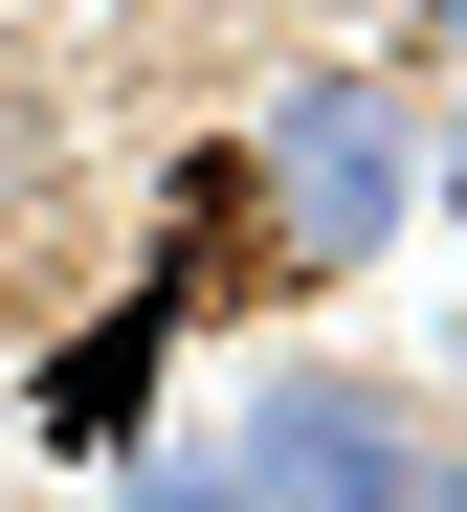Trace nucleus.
Listing matches in <instances>:
<instances>
[{"mask_svg":"<svg viewBox=\"0 0 467 512\" xmlns=\"http://www.w3.org/2000/svg\"><path fill=\"white\" fill-rule=\"evenodd\" d=\"M112 512H245V468H223V446H156V468H134Z\"/></svg>","mask_w":467,"mask_h":512,"instance_id":"4","label":"nucleus"},{"mask_svg":"<svg viewBox=\"0 0 467 512\" xmlns=\"http://www.w3.org/2000/svg\"><path fill=\"white\" fill-rule=\"evenodd\" d=\"M423 201H445V223H467V112H445V134H423Z\"/></svg>","mask_w":467,"mask_h":512,"instance_id":"5","label":"nucleus"},{"mask_svg":"<svg viewBox=\"0 0 467 512\" xmlns=\"http://www.w3.org/2000/svg\"><path fill=\"white\" fill-rule=\"evenodd\" d=\"M401 201H423V112L379 67H312V90L267 112V245H290V268H379Z\"/></svg>","mask_w":467,"mask_h":512,"instance_id":"2","label":"nucleus"},{"mask_svg":"<svg viewBox=\"0 0 467 512\" xmlns=\"http://www.w3.org/2000/svg\"><path fill=\"white\" fill-rule=\"evenodd\" d=\"M223 468H245V512H445V423H423L401 379H312V357H290V379L245 401Z\"/></svg>","mask_w":467,"mask_h":512,"instance_id":"1","label":"nucleus"},{"mask_svg":"<svg viewBox=\"0 0 467 512\" xmlns=\"http://www.w3.org/2000/svg\"><path fill=\"white\" fill-rule=\"evenodd\" d=\"M156 357H178V268H156V290H134V312H112V334H89V357L45 379V423H67V446H112V423L156 401Z\"/></svg>","mask_w":467,"mask_h":512,"instance_id":"3","label":"nucleus"},{"mask_svg":"<svg viewBox=\"0 0 467 512\" xmlns=\"http://www.w3.org/2000/svg\"><path fill=\"white\" fill-rule=\"evenodd\" d=\"M401 23H423V45H467V0H401Z\"/></svg>","mask_w":467,"mask_h":512,"instance_id":"6","label":"nucleus"},{"mask_svg":"<svg viewBox=\"0 0 467 512\" xmlns=\"http://www.w3.org/2000/svg\"><path fill=\"white\" fill-rule=\"evenodd\" d=\"M445 512H467V446H445Z\"/></svg>","mask_w":467,"mask_h":512,"instance_id":"7","label":"nucleus"}]
</instances>
